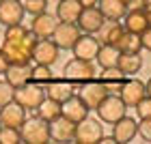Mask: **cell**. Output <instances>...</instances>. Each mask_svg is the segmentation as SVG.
<instances>
[{
	"instance_id": "obj_2",
	"label": "cell",
	"mask_w": 151,
	"mask_h": 144,
	"mask_svg": "<svg viewBox=\"0 0 151 144\" xmlns=\"http://www.w3.org/2000/svg\"><path fill=\"white\" fill-rule=\"evenodd\" d=\"M22 133V142H30V144H45L50 142V123H45L39 116H26V120L19 127Z\"/></svg>"
},
{
	"instance_id": "obj_34",
	"label": "cell",
	"mask_w": 151,
	"mask_h": 144,
	"mask_svg": "<svg viewBox=\"0 0 151 144\" xmlns=\"http://www.w3.org/2000/svg\"><path fill=\"white\" fill-rule=\"evenodd\" d=\"M13 95H15V88H13L6 80H2L0 82V108L4 103H9V101H13Z\"/></svg>"
},
{
	"instance_id": "obj_1",
	"label": "cell",
	"mask_w": 151,
	"mask_h": 144,
	"mask_svg": "<svg viewBox=\"0 0 151 144\" xmlns=\"http://www.w3.org/2000/svg\"><path fill=\"white\" fill-rule=\"evenodd\" d=\"M35 43H37V37L32 35L30 28H26L22 24H13V26H6L0 50L6 54L11 65H30Z\"/></svg>"
},
{
	"instance_id": "obj_40",
	"label": "cell",
	"mask_w": 151,
	"mask_h": 144,
	"mask_svg": "<svg viewBox=\"0 0 151 144\" xmlns=\"http://www.w3.org/2000/svg\"><path fill=\"white\" fill-rule=\"evenodd\" d=\"M99 142H101V144H114V138H112V135H101Z\"/></svg>"
},
{
	"instance_id": "obj_11",
	"label": "cell",
	"mask_w": 151,
	"mask_h": 144,
	"mask_svg": "<svg viewBox=\"0 0 151 144\" xmlns=\"http://www.w3.org/2000/svg\"><path fill=\"white\" fill-rule=\"evenodd\" d=\"M110 93L108 91V88L101 84L99 80H88V82H84V84H82V88H80V97H82V101H84V103L88 106V110H95L99 106V101L106 97V95Z\"/></svg>"
},
{
	"instance_id": "obj_32",
	"label": "cell",
	"mask_w": 151,
	"mask_h": 144,
	"mask_svg": "<svg viewBox=\"0 0 151 144\" xmlns=\"http://www.w3.org/2000/svg\"><path fill=\"white\" fill-rule=\"evenodd\" d=\"M0 142L2 144H15L22 142V133H19L17 127H0Z\"/></svg>"
},
{
	"instance_id": "obj_25",
	"label": "cell",
	"mask_w": 151,
	"mask_h": 144,
	"mask_svg": "<svg viewBox=\"0 0 151 144\" xmlns=\"http://www.w3.org/2000/svg\"><path fill=\"white\" fill-rule=\"evenodd\" d=\"M119 56H121V52H119V47H116V45L101 43L97 56H95V60L99 63L101 69H108V67H116V63H119Z\"/></svg>"
},
{
	"instance_id": "obj_35",
	"label": "cell",
	"mask_w": 151,
	"mask_h": 144,
	"mask_svg": "<svg viewBox=\"0 0 151 144\" xmlns=\"http://www.w3.org/2000/svg\"><path fill=\"white\" fill-rule=\"evenodd\" d=\"M138 135L145 142H151V118H140V123H138Z\"/></svg>"
},
{
	"instance_id": "obj_30",
	"label": "cell",
	"mask_w": 151,
	"mask_h": 144,
	"mask_svg": "<svg viewBox=\"0 0 151 144\" xmlns=\"http://www.w3.org/2000/svg\"><path fill=\"white\" fill-rule=\"evenodd\" d=\"M52 69L47 65H37L35 63V67H30V82H37V84H41V86H47L52 82Z\"/></svg>"
},
{
	"instance_id": "obj_14",
	"label": "cell",
	"mask_w": 151,
	"mask_h": 144,
	"mask_svg": "<svg viewBox=\"0 0 151 144\" xmlns=\"http://www.w3.org/2000/svg\"><path fill=\"white\" fill-rule=\"evenodd\" d=\"M136 133H138V123H136V118H132V116H121L116 123H112V138L114 142H132L136 138Z\"/></svg>"
},
{
	"instance_id": "obj_39",
	"label": "cell",
	"mask_w": 151,
	"mask_h": 144,
	"mask_svg": "<svg viewBox=\"0 0 151 144\" xmlns=\"http://www.w3.org/2000/svg\"><path fill=\"white\" fill-rule=\"evenodd\" d=\"M78 2H80L82 6H95V4L99 2V0H78Z\"/></svg>"
},
{
	"instance_id": "obj_22",
	"label": "cell",
	"mask_w": 151,
	"mask_h": 144,
	"mask_svg": "<svg viewBox=\"0 0 151 144\" xmlns=\"http://www.w3.org/2000/svg\"><path fill=\"white\" fill-rule=\"evenodd\" d=\"M82 6L78 0H58V4H56V13L54 15L58 17V22H78V17H80V13H82Z\"/></svg>"
},
{
	"instance_id": "obj_5",
	"label": "cell",
	"mask_w": 151,
	"mask_h": 144,
	"mask_svg": "<svg viewBox=\"0 0 151 144\" xmlns=\"http://www.w3.org/2000/svg\"><path fill=\"white\" fill-rule=\"evenodd\" d=\"M13 99L19 106H24L26 110H37V106L45 99V86L37 84V82H26V84L15 88Z\"/></svg>"
},
{
	"instance_id": "obj_6",
	"label": "cell",
	"mask_w": 151,
	"mask_h": 144,
	"mask_svg": "<svg viewBox=\"0 0 151 144\" xmlns=\"http://www.w3.org/2000/svg\"><path fill=\"white\" fill-rule=\"evenodd\" d=\"M104 135V125L95 118H86L76 123V133H73V140L80 142V144H95L101 140Z\"/></svg>"
},
{
	"instance_id": "obj_28",
	"label": "cell",
	"mask_w": 151,
	"mask_h": 144,
	"mask_svg": "<svg viewBox=\"0 0 151 144\" xmlns=\"http://www.w3.org/2000/svg\"><path fill=\"white\" fill-rule=\"evenodd\" d=\"M101 35L97 37L101 43H110V45H116V41L121 39V35L125 32V28H123V24H119V22H110V24H104L101 26Z\"/></svg>"
},
{
	"instance_id": "obj_42",
	"label": "cell",
	"mask_w": 151,
	"mask_h": 144,
	"mask_svg": "<svg viewBox=\"0 0 151 144\" xmlns=\"http://www.w3.org/2000/svg\"><path fill=\"white\" fill-rule=\"evenodd\" d=\"M125 2H127V4H129V2H134V0H125Z\"/></svg>"
},
{
	"instance_id": "obj_12",
	"label": "cell",
	"mask_w": 151,
	"mask_h": 144,
	"mask_svg": "<svg viewBox=\"0 0 151 144\" xmlns=\"http://www.w3.org/2000/svg\"><path fill=\"white\" fill-rule=\"evenodd\" d=\"M56 24H58V17L52 15V13H47V11H43V13H39V15L32 17L30 30H32V35L37 39H52V32L56 28Z\"/></svg>"
},
{
	"instance_id": "obj_9",
	"label": "cell",
	"mask_w": 151,
	"mask_h": 144,
	"mask_svg": "<svg viewBox=\"0 0 151 144\" xmlns=\"http://www.w3.org/2000/svg\"><path fill=\"white\" fill-rule=\"evenodd\" d=\"M58 54H60V47L54 43L52 39H37L35 47H32V60H35L37 65L52 67L58 60Z\"/></svg>"
},
{
	"instance_id": "obj_10",
	"label": "cell",
	"mask_w": 151,
	"mask_h": 144,
	"mask_svg": "<svg viewBox=\"0 0 151 144\" xmlns=\"http://www.w3.org/2000/svg\"><path fill=\"white\" fill-rule=\"evenodd\" d=\"M99 45H101V41L95 35H86V32H82V35L78 37V41L73 43L71 52H73L76 58L95 60V56H97V52H99Z\"/></svg>"
},
{
	"instance_id": "obj_23",
	"label": "cell",
	"mask_w": 151,
	"mask_h": 144,
	"mask_svg": "<svg viewBox=\"0 0 151 144\" xmlns=\"http://www.w3.org/2000/svg\"><path fill=\"white\" fill-rule=\"evenodd\" d=\"M4 80L13 88L30 82V65H9V69L4 71Z\"/></svg>"
},
{
	"instance_id": "obj_18",
	"label": "cell",
	"mask_w": 151,
	"mask_h": 144,
	"mask_svg": "<svg viewBox=\"0 0 151 144\" xmlns=\"http://www.w3.org/2000/svg\"><path fill=\"white\" fill-rule=\"evenodd\" d=\"M60 110H63V116H67V118L73 120V123H80V120H84L88 116V106L82 101L80 95L67 97L63 103H60Z\"/></svg>"
},
{
	"instance_id": "obj_33",
	"label": "cell",
	"mask_w": 151,
	"mask_h": 144,
	"mask_svg": "<svg viewBox=\"0 0 151 144\" xmlns=\"http://www.w3.org/2000/svg\"><path fill=\"white\" fill-rule=\"evenodd\" d=\"M134 108H136L138 118H151V97H149V95H145Z\"/></svg>"
},
{
	"instance_id": "obj_21",
	"label": "cell",
	"mask_w": 151,
	"mask_h": 144,
	"mask_svg": "<svg viewBox=\"0 0 151 144\" xmlns=\"http://www.w3.org/2000/svg\"><path fill=\"white\" fill-rule=\"evenodd\" d=\"M73 86L76 84H71V82L65 80V78H60V80H54L52 78V82L45 86V97H50L54 101H58V103H63L67 97H71V95H73V91H76Z\"/></svg>"
},
{
	"instance_id": "obj_24",
	"label": "cell",
	"mask_w": 151,
	"mask_h": 144,
	"mask_svg": "<svg viewBox=\"0 0 151 144\" xmlns=\"http://www.w3.org/2000/svg\"><path fill=\"white\" fill-rule=\"evenodd\" d=\"M125 78H127V75L123 73L119 67H108V69L101 71L99 82L108 88V91H121V86H123V82H125Z\"/></svg>"
},
{
	"instance_id": "obj_4",
	"label": "cell",
	"mask_w": 151,
	"mask_h": 144,
	"mask_svg": "<svg viewBox=\"0 0 151 144\" xmlns=\"http://www.w3.org/2000/svg\"><path fill=\"white\" fill-rule=\"evenodd\" d=\"M95 112H97V116H99L101 123H108V125H112V123H116L121 116H125L127 106L123 103L121 97H116V95H110V93H108L106 97L99 101V106L95 108Z\"/></svg>"
},
{
	"instance_id": "obj_29",
	"label": "cell",
	"mask_w": 151,
	"mask_h": 144,
	"mask_svg": "<svg viewBox=\"0 0 151 144\" xmlns=\"http://www.w3.org/2000/svg\"><path fill=\"white\" fill-rule=\"evenodd\" d=\"M116 47H119V52H134L138 54L142 50V43H140V35H136V32H123L121 39L116 41Z\"/></svg>"
},
{
	"instance_id": "obj_17",
	"label": "cell",
	"mask_w": 151,
	"mask_h": 144,
	"mask_svg": "<svg viewBox=\"0 0 151 144\" xmlns=\"http://www.w3.org/2000/svg\"><path fill=\"white\" fill-rule=\"evenodd\" d=\"M145 95H147L145 84H142L140 80H136V78L125 80V82H123V86H121V91H119V97L123 99V103H125L127 108H134L142 97H145Z\"/></svg>"
},
{
	"instance_id": "obj_43",
	"label": "cell",
	"mask_w": 151,
	"mask_h": 144,
	"mask_svg": "<svg viewBox=\"0 0 151 144\" xmlns=\"http://www.w3.org/2000/svg\"><path fill=\"white\" fill-rule=\"evenodd\" d=\"M0 127H2V123H0Z\"/></svg>"
},
{
	"instance_id": "obj_3",
	"label": "cell",
	"mask_w": 151,
	"mask_h": 144,
	"mask_svg": "<svg viewBox=\"0 0 151 144\" xmlns=\"http://www.w3.org/2000/svg\"><path fill=\"white\" fill-rule=\"evenodd\" d=\"M97 71H95L93 60H84V58H71L69 63L63 67V78L69 80L71 84H84V82L93 80Z\"/></svg>"
},
{
	"instance_id": "obj_19",
	"label": "cell",
	"mask_w": 151,
	"mask_h": 144,
	"mask_svg": "<svg viewBox=\"0 0 151 144\" xmlns=\"http://www.w3.org/2000/svg\"><path fill=\"white\" fill-rule=\"evenodd\" d=\"M97 9L106 17V22H119V19H123V15L127 13L129 6L125 0H99Z\"/></svg>"
},
{
	"instance_id": "obj_8",
	"label": "cell",
	"mask_w": 151,
	"mask_h": 144,
	"mask_svg": "<svg viewBox=\"0 0 151 144\" xmlns=\"http://www.w3.org/2000/svg\"><path fill=\"white\" fill-rule=\"evenodd\" d=\"M80 35L82 32L78 28V24H73V22H58L56 28H54V32H52V41L60 47V50H71Z\"/></svg>"
},
{
	"instance_id": "obj_36",
	"label": "cell",
	"mask_w": 151,
	"mask_h": 144,
	"mask_svg": "<svg viewBox=\"0 0 151 144\" xmlns=\"http://www.w3.org/2000/svg\"><path fill=\"white\" fill-rule=\"evenodd\" d=\"M140 43H142V50H149L151 52V24L140 32Z\"/></svg>"
},
{
	"instance_id": "obj_37",
	"label": "cell",
	"mask_w": 151,
	"mask_h": 144,
	"mask_svg": "<svg viewBox=\"0 0 151 144\" xmlns=\"http://www.w3.org/2000/svg\"><path fill=\"white\" fill-rule=\"evenodd\" d=\"M132 9H136V6H132ZM138 9H142V11L147 13L149 24H151V0H138Z\"/></svg>"
},
{
	"instance_id": "obj_31",
	"label": "cell",
	"mask_w": 151,
	"mask_h": 144,
	"mask_svg": "<svg viewBox=\"0 0 151 144\" xmlns=\"http://www.w3.org/2000/svg\"><path fill=\"white\" fill-rule=\"evenodd\" d=\"M22 6H24V13L35 17L39 13L47 11V0H22Z\"/></svg>"
},
{
	"instance_id": "obj_15",
	"label": "cell",
	"mask_w": 151,
	"mask_h": 144,
	"mask_svg": "<svg viewBox=\"0 0 151 144\" xmlns=\"http://www.w3.org/2000/svg\"><path fill=\"white\" fill-rule=\"evenodd\" d=\"M24 120H26V108L19 106L15 99L0 108V123L4 127H17L19 129Z\"/></svg>"
},
{
	"instance_id": "obj_16",
	"label": "cell",
	"mask_w": 151,
	"mask_h": 144,
	"mask_svg": "<svg viewBox=\"0 0 151 144\" xmlns=\"http://www.w3.org/2000/svg\"><path fill=\"white\" fill-rule=\"evenodd\" d=\"M73 133H76V123L63 114L50 123V140L54 142H71Z\"/></svg>"
},
{
	"instance_id": "obj_7",
	"label": "cell",
	"mask_w": 151,
	"mask_h": 144,
	"mask_svg": "<svg viewBox=\"0 0 151 144\" xmlns=\"http://www.w3.org/2000/svg\"><path fill=\"white\" fill-rule=\"evenodd\" d=\"M76 24H78L80 32L95 35V32H99V30H101V26L106 24V17L101 15V11L97 9V4H95V6H84Z\"/></svg>"
},
{
	"instance_id": "obj_38",
	"label": "cell",
	"mask_w": 151,
	"mask_h": 144,
	"mask_svg": "<svg viewBox=\"0 0 151 144\" xmlns=\"http://www.w3.org/2000/svg\"><path fill=\"white\" fill-rule=\"evenodd\" d=\"M9 65H11V60L6 58V54H4L2 50H0V73H2V75H4L6 69H9Z\"/></svg>"
},
{
	"instance_id": "obj_41",
	"label": "cell",
	"mask_w": 151,
	"mask_h": 144,
	"mask_svg": "<svg viewBox=\"0 0 151 144\" xmlns=\"http://www.w3.org/2000/svg\"><path fill=\"white\" fill-rule=\"evenodd\" d=\"M145 88H147V95H149V97H151V78H149V82H147V84H145Z\"/></svg>"
},
{
	"instance_id": "obj_20",
	"label": "cell",
	"mask_w": 151,
	"mask_h": 144,
	"mask_svg": "<svg viewBox=\"0 0 151 144\" xmlns=\"http://www.w3.org/2000/svg\"><path fill=\"white\" fill-rule=\"evenodd\" d=\"M147 26H149V17H147V13L142 9H138V6H136V9H127V13L123 15V28L127 32L140 35Z\"/></svg>"
},
{
	"instance_id": "obj_13",
	"label": "cell",
	"mask_w": 151,
	"mask_h": 144,
	"mask_svg": "<svg viewBox=\"0 0 151 144\" xmlns=\"http://www.w3.org/2000/svg\"><path fill=\"white\" fill-rule=\"evenodd\" d=\"M24 15L26 13H24L22 0H0V24L2 26L22 24Z\"/></svg>"
},
{
	"instance_id": "obj_27",
	"label": "cell",
	"mask_w": 151,
	"mask_h": 144,
	"mask_svg": "<svg viewBox=\"0 0 151 144\" xmlns=\"http://www.w3.org/2000/svg\"><path fill=\"white\" fill-rule=\"evenodd\" d=\"M60 114H63L60 103H58V101H54V99H50V97H45L37 106V116H39V118H43L45 123H52L54 118H58Z\"/></svg>"
},
{
	"instance_id": "obj_26",
	"label": "cell",
	"mask_w": 151,
	"mask_h": 144,
	"mask_svg": "<svg viewBox=\"0 0 151 144\" xmlns=\"http://www.w3.org/2000/svg\"><path fill=\"white\" fill-rule=\"evenodd\" d=\"M116 67H119V69L125 73V75L138 73L140 67H142V56H140V52H138V54H134V52H121Z\"/></svg>"
}]
</instances>
